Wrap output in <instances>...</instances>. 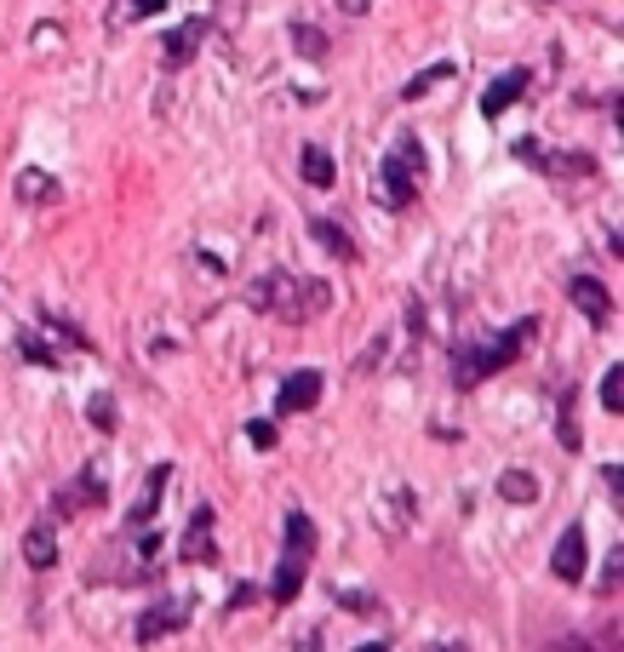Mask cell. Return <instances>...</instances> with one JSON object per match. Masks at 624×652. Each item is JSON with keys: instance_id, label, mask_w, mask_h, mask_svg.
Wrapping results in <instances>:
<instances>
[{"instance_id": "1", "label": "cell", "mask_w": 624, "mask_h": 652, "mask_svg": "<svg viewBox=\"0 0 624 652\" xmlns=\"http://www.w3.org/2000/svg\"><path fill=\"white\" fill-rule=\"evenodd\" d=\"M327 281H304V275H287V269H276V275H264V281L253 287V310H264V315H276V321H310V315H321L327 310Z\"/></svg>"}, {"instance_id": "2", "label": "cell", "mask_w": 624, "mask_h": 652, "mask_svg": "<svg viewBox=\"0 0 624 652\" xmlns=\"http://www.w3.org/2000/svg\"><path fill=\"white\" fill-rule=\"evenodd\" d=\"M533 338H539V321H516V326H505L498 338H487V344H476V349H459V356H453V384H459V389H476L482 379H493L498 366H510Z\"/></svg>"}, {"instance_id": "3", "label": "cell", "mask_w": 624, "mask_h": 652, "mask_svg": "<svg viewBox=\"0 0 624 652\" xmlns=\"http://www.w3.org/2000/svg\"><path fill=\"white\" fill-rule=\"evenodd\" d=\"M315 561V521L310 515H287V544H281V561H276V584H269V595L281 601H298V590H304V572Z\"/></svg>"}, {"instance_id": "4", "label": "cell", "mask_w": 624, "mask_h": 652, "mask_svg": "<svg viewBox=\"0 0 624 652\" xmlns=\"http://www.w3.org/2000/svg\"><path fill=\"white\" fill-rule=\"evenodd\" d=\"M413 195H418V143L407 138L384 161V200H390V207H413Z\"/></svg>"}, {"instance_id": "5", "label": "cell", "mask_w": 624, "mask_h": 652, "mask_svg": "<svg viewBox=\"0 0 624 652\" xmlns=\"http://www.w3.org/2000/svg\"><path fill=\"white\" fill-rule=\"evenodd\" d=\"M585 526H567V533L556 538V556H551V572H556V579L562 584H579L585 579Z\"/></svg>"}, {"instance_id": "6", "label": "cell", "mask_w": 624, "mask_h": 652, "mask_svg": "<svg viewBox=\"0 0 624 652\" xmlns=\"http://www.w3.org/2000/svg\"><path fill=\"white\" fill-rule=\"evenodd\" d=\"M528 86H533V74H528V69H505V74H498V81L482 92V115H493V120H498V115H505V109H510Z\"/></svg>"}, {"instance_id": "7", "label": "cell", "mask_w": 624, "mask_h": 652, "mask_svg": "<svg viewBox=\"0 0 624 652\" xmlns=\"http://www.w3.org/2000/svg\"><path fill=\"white\" fill-rule=\"evenodd\" d=\"M178 561H218V549H212V510L207 504L189 515V533L178 544Z\"/></svg>"}, {"instance_id": "8", "label": "cell", "mask_w": 624, "mask_h": 652, "mask_svg": "<svg viewBox=\"0 0 624 652\" xmlns=\"http://www.w3.org/2000/svg\"><path fill=\"white\" fill-rule=\"evenodd\" d=\"M321 400V372H292V379L281 384V395H276V407L281 412H310Z\"/></svg>"}, {"instance_id": "9", "label": "cell", "mask_w": 624, "mask_h": 652, "mask_svg": "<svg viewBox=\"0 0 624 652\" xmlns=\"http://www.w3.org/2000/svg\"><path fill=\"white\" fill-rule=\"evenodd\" d=\"M516 155H528L533 166H544V172H556V178H590V172H596V161H590V155H539V149H533V143H521V149H516Z\"/></svg>"}, {"instance_id": "10", "label": "cell", "mask_w": 624, "mask_h": 652, "mask_svg": "<svg viewBox=\"0 0 624 652\" xmlns=\"http://www.w3.org/2000/svg\"><path fill=\"white\" fill-rule=\"evenodd\" d=\"M201 40H207V18H189L184 30H172V35H166V63H172V69H184V63L195 58V46H201Z\"/></svg>"}, {"instance_id": "11", "label": "cell", "mask_w": 624, "mask_h": 652, "mask_svg": "<svg viewBox=\"0 0 624 652\" xmlns=\"http://www.w3.org/2000/svg\"><path fill=\"white\" fill-rule=\"evenodd\" d=\"M573 304L590 315V326H608V315H613L608 287H602V281H590V275H579V281H573Z\"/></svg>"}, {"instance_id": "12", "label": "cell", "mask_w": 624, "mask_h": 652, "mask_svg": "<svg viewBox=\"0 0 624 652\" xmlns=\"http://www.w3.org/2000/svg\"><path fill=\"white\" fill-rule=\"evenodd\" d=\"M63 189H58V178H53V172H18V200H23V207H53V200H58Z\"/></svg>"}, {"instance_id": "13", "label": "cell", "mask_w": 624, "mask_h": 652, "mask_svg": "<svg viewBox=\"0 0 624 652\" xmlns=\"http://www.w3.org/2000/svg\"><path fill=\"white\" fill-rule=\"evenodd\" d=\"M184 601H155V607L143 613V624H138V641H155V636H166V630H178L184 624Z\"/></svg>"}, {"instance_id": "14", "label": "cell", "mask_w": 624, "mask_h": 652, "mask_svg": "<svg viewBox=\"0 0 624 652\" xmlns=\"http://www.w3.org/2000/svg\"><path fill=\"white\" fill-rule=\"evenodd\" d=\"M23 561H30L35 572L58 561V538H53V526H46V521H35L30 533H23Z\"/></svg>"}, {"instance_id": "15", "label": "cell", "mask_w": 624, "mask_h": 652, "mask_svg": "<svg viewBox=\"0 0 624 652\" xmlns=\"http://www.w3.org/2000/svg\"><path fill=\"white\" fill-rule=\"evenodd\" d=\"M310 235H315V246H327V253H333V258H344V264H349V258H356V241H349V235L338 230V223H333V218H310Z\"/></svg>"}, {"instance_id": "16", "label": "cell", "mask_w": 624, "mask_h": 652, "mask_svg": "<svg viewBox=\"0 0 624 652\" xmlns=\"http://www.w3.org/2000/svg\"><path fill=\"white\" fill-rule=\"evenodd\" d=\"M81 504H86V510L104 504V481H97L92 469H86V475H74V492H63V498H58V510H63V515H69V510H81Z\"/></svg>"}, {"instance_id": "17", "label": "cell", "mask_w": 624, "mask_h": 652, "mask_svg": "<svg viewBox=\"0 0 624 652\" xmlns=\"http://www.w3.org/2000/svg\"><path fill=\"white\" fill-rule=\"evenodd\" d=\"M166 481H172V469H166V464H161V469H149V481H143V498L132 504V526H149V515H155V504H161Z\"/></svg>"}, {"instance_id": "18", "label": "cell", "mask_w": 624, "mask_h": 652, "mask_svg": "<svg viewBox=\"0 0 624 652\" xmlns=\"http://www.w3.org/2000/svg\"><path fill=\"white\" fill-rule=\"evenodd\" d=\"M333 178H338V166H333V155H327V149H304V184H315V189H333Z\"/></svg>"}, {"instance_id": "19", "label": "cell", "mask_w": 624, "mask_h": 652, "mask_svg": "<svg viewBox=\"0 0 624 652\" xmlns=\"http://www.w3.org/2000/svg\"><path fill=\"white\" fill-rule=\"evenodd\" d=\"M498 492L510 498V504H533L539 498V487H533V475H521V469H510V475H498Z\"/></svg>"}, {"instance_id": "20", "label": "cell", "mask_w": 624, "mask_h": 652, "mask_svg": "<svg viewBox=\"0 0 624 652\" xmlns=\"http://www.w3.org/2000/svg\"><path fill=\"white\" fill-rule=\"evenodd\" d=\"M155 12H166V0H120V7L109 12V23L120 30V23H138V18H155Z\"/></svg>"}, {"instance_id": "21", "label": "cell", "mask_w": 624, "mask_h": 652, "mask_svg": "<svg viewBox=\"0 0 624 652\" xmlns=\"http://www.w3.org/2000/svg\"><path fill=\"white\" fill-rule=\"evenodd\" d=\"M436 81H453V63H430L424 74H413V81H407V97H424Z\"/></svg>"}, {"instance_id": "22", "label": "cell", "mask_w": 624, "mask_h": 652, "mask_svg": "<svg viewBox=\"0 0 624 652\" xmlns=\"http://www.w3.org/2000/svg\"><path fill=\"white\" fill-rule=\"evenodd\" d=\"M602 407H608V412H619V407H624V372H619V366H608V372H602Z\"/></svg>"}, {"instance_id": "23", "label": "cell", "mask_w": 624, "mask_h": 652, "mask_svg": "<svg viewBox=\"0 0 624 652\" xmlns=\"http://www.w3.org/2000/svg\"><path fill=\"white\" fill-rule=\"evenodd\" d=\"M292 40H298V53H310V58H321V53H327V35H321V30H310V23H298V30H292Z\"/></svg>"}, {"instance_id": "24", "label": "cell", "mask_w": 624, "mask_h": 652, "mask_svg": "<svg viewBox=\"0 0 624 652\" xmlns=\"http://www.w3.org/2000/svg\"><path fill=\"white\" fill-rule=\"evenodd\" d=\"M86 412H92V423H97L104 435L115 430V400H109V395H92V407H86Z\"/></svg>"}, {"instance_id": "25", "label": "cell", "mask_w": 624, "mask_h": 652, "mask_svg": "<svg viewBox=\"0 0 624 652\" xmlns=\"http://www.w3.org/2000/svg\"><path fill=\"white\" fill-rule=\"evenodd\" d=\"M18 344H23V356H30V361H41V366H58V356H53V349H46L35 333H23Z\"/></svg>"}, {"instance_id": "26", "label": "cell", "mask_w": 624, "mask_h": 652, "mask_svg": "<svg viewBox=\"0 0 624 652\" xmlns=\"http://www.w3.org/2000/svg\"><path fill=\"white\" fill-rule=\"evenodd\" d=\"M246 441H253V446H276V423H246Z\"/></svg>"}, {"instance_id": "27", "label": "cell", "mask_w": 624, "mask_h": 652, "mask_svg": "<svg viewBox=\"0 0 624 652\" xmlns=\"http://www.w3.org/2000/svg\"><path fill=\"white\" fill-rule=\"evenodd\" d=\"M613 590H619V549L602 561V595H613Z\"/></svg>"}, {"instance_id": "28", "label": "cell", "mask_w": 624, "mask_h": 652, "mask_svg": "<svg viewBox=\"0 0 624 652\" xmlns=\"http://www.w3.org/2000/svg\"><path fill=\"white\" fill-rule=\"evenodd\" d=\"M551 652H596V647H590V641H585V636H573V641H556V647H551Z\"/></svg>"}, {"instance_id": "29", "label": "cell", "mask_w": 624, "mask_h": 652, "mask_svg": "<svg viewBox=\"0 0 624 652\" xmlns=\"http://www.w3.org/2000/svg\"><path fill=\"white\" fill-rule=\"evenodd\" d=\"M338 7H344V12H367V0H338Z\"/></svg>"}, {"instance_id": "30", "label": "cell", "mask_w": 624, "mask_h": 652, "mask_svg": "<svg viewBox=\"0 0 624 652\" xmlns=\"http://www.w3.org/2000/svg\"><path fill=\"white\" fill-rule=\"evenodd\" d=\"M356 652H390V647H379V641H372V647H356Z\"/></svg>"}, {"instance_id": "31", "label": "cell", "mask_w": 624, "mask_h": 652, "mask_svg": "<svg viewBox=\"0 0 624 652\" xmlns=\"http://www.w3.org/2000/svg\"><path fill=\"white\" fill-rule=\"evenodd\" d=\"M436 652H464V647H436Z\"/></svg>"}]
</instances>
